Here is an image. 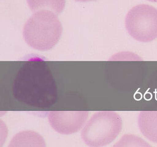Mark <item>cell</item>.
Instances as JSON below:
<instances>
[{
    "instance_id": "cell-4",
    "label": "cell",
    "mask_w": 157,
    "mask_h": 147,
    "mask_svg": "<svg viewBox=\"0 0 157 147\" xmlns=\"http://www.w3.org/2000/svg\"><path fill=\"white\" fill-rule=\"evenodd\" d=\"M89 112L85 111H53L48 114L51 127L58 133L70 135L77 133L85 125Z\"/></svg>"
},
{
    "instance_id": "cell-2",
    "label": "cell",
    "mask_w": 157,
    "mask_h": 147,
    "mask_svg": "<svg viewBox=\"0 0 157 147\" xmlns=\"http://www.w3.org/2000/svg\"><path fill=\"white\" fill-rule=\"evenodd\" d=\"M122 129V121L117 112H97L84 126L81 138L90 147H104L114 141Z\"/></svg>"
},
{
    "instance_id": "cell-8",
    "label": "cell",
    "mask_w": 157,
    "mask_h": 147,
    "mask_svg": "<svg viewBox=\"0 0 157 147\" xmlns=\"http://www.w3.org/2000/svg\"><path fill=\"white\" fill-rule=\"evenodd\" d=\"M77 1H79V2H90V1H96V0H75Z\"/></svg>"
},
{
    "instance_id": "cell-6",
    "label": "cell",
    "mask_w": 157,
    "mask_h": 147,
    "mask_svg": "<svg viewBox=\"0 0 157 147\" xmlns=\"http://www.w3.org/2000/svg\"><path fill=\"white\" fill-rule=\"evenodd\" d=\"M42 137L34 131H22L17 133L10 144V147H44Z\"/></svg>"
},
{
    "instance_id": "cell-5",
    "label": "cell",
    "mask_w": 157,
    "mask_h": 147,
    "mask_svg": "<svg viewBox=\"0 0 157 147\" xmlns=\"http://www.w3.org/2000/svg\"><path fill=\"white\" fill-rule=\"evenodd\" d=\"M138 126L150 141L157 143V111H142L138 116Z\"/></svg>"
},
{
    "instance_id": "cell-9",
    "label": "cell",
    "mask_w": 157,
    "mask_h": 147,
    "mask_svg": "<svg viewBox=\"0 0 157 147\" xmlns=\"http://www.w3.org/2000/svg\"><path fill=\"white\" fill-rule=\"evenodd\" d=\"M150 2H157V0H147Z\"/></svg>"
},
{
    "instance_id": "cell-7",
    "label": "cell",
    "mask_w": 157,
    "mask_h": 147,
    "mask_svg": "<svg viewBox=\"0 0 157 147\" xmlns=\"http://www.w3.org/2000/svg\"><path fill=\"white\" fill-rule=\"evenodd\" d=\"M28 4L33 12L48 10L59 14L64 10L65 0H27Z\"/></svg>"
},
{
    "instance_id": "cell-1",
    "label": "cell",
    "mask_w": 157,
    "mask_h": 147,
    "mask_svg": "<svg viewBox=\"0 0 157 147\" xmlns=\"http://www.w3.org/2000/svg\"><path fill=\"white\" fill-rule=\"evenodd\" d=\"M63 27L54 12L41 10L33 14L25 24L23 37L31 47L40 51L52 48L62 35Z\"/></svg>"
},
{
    "instance_id": "cell-3",
    "label": "cell",
    "mask_w": 157,
    "mask_h": 147,
    "mask_svg": "<svg viewBox=\"0 0 157 147\" xmlns=\"http://www.w3.org/2000/svg\"><path fill=\"white\" fill-rule=\"evenodd\" d=\"M125 27L134 39L150 42L157 38V9L147 4L133 7L125 18Z\"/></svg>"
}]
</instances>
